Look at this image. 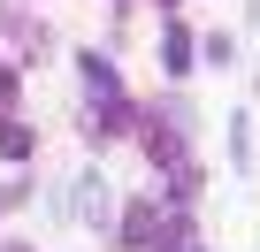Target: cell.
Segmentation results:
<instances>
[{
    "label": "cell",
    "mask_w": 260,
    "mask_h": 252,
    "mask_svg": "<svg viewBox=\"0 0 260 252\" xmlns=\"http://www.w3.org/2000/svg\"><path fill=\"white\" fill-rule=\"evenodd\" d=\"M77 191H84V199H77V214H84V222H100V229H107V184H92V176H84V184H77Z\"/></svg>",
    "instance_id": "obj_1"
},
{
    "label": "cell",
    "mask_w": 260,
    "mask_h": 252,
    "mask_svg": "<svg viewBox=\"0 0 260 252\" xmlns=\"http://www.w3.org/2000/svg\"><path fill=\"white\" fill-rule=\"evenodd\" d=\"M84 84H92L100 99H115V61H100V54H84Z\"/></svg>",
    "instance_id": "obj_2"
},
{
    "label": "cell",
    "mask_w": 260,
    "mask_h": 252,
    "mask_svg": "<svg viewBox=\"0 0 260 252\" xmlns=\"http://www.w3.org/2000/svg\"><path fill=\"white\" fill-rule=\"evenodd\" d=\"M122 237H130V244H153V206H130V222H122Z\"/></svg>",
    "instance_id": "obj_3"
},
{
    "label": "cell",
    "mask_w": 260,
    "mask_h": 252,
    "mask_svg": "<svg viewBox=\"0 0 260 252\" xmlns=\"http://www.w3.org/2000/svg\"><path fill=\"white\" fill-rule=\"evenodd\" d=\"M0 153H8V161H23V153H31V130H23V122H8V130H0Z\"/></svg>",
    "instance_id": "obj_4"
},
{
    "label": "cell",
    "mask_w": 260,
    "mask_h": 252,
    "mask_svg": "<svg viewBox=\"0 0 260 252\" xmlns=\"http://www.w3.org/2000/svg\"><path fill=\"white\" fill-rule=\"evenodd\" d=\"M8 99H16V77H8V69H0V107H8Z\"/></svg>",
    "instance_id": "obj_5"
}]
</instances>
